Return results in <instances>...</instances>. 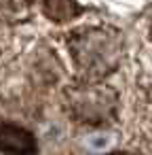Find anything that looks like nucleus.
I'll use <instances>...</instances> for the list:
<instances>
[{"instance_id": "7", "label": "nucleus", "mask_w": 152, "mask_h": 155, "mask_svg": "<svg viewBox=\"0 0 152 155\" xmlns=\"http://www.w3.org/2000/svg\"><path fill=\"white\" fill-rule=\"evenodd\" d=\"M146 34H148V41L152 43V19L148 21V28H146Z\"/></svg>"}, {"instance_id": "1", "label": "nucleus", "mask_w": 152, "mask_h": 155, "mask_svg": "<svg viewBox=\"0 0 152 155\" xmlns=\"http://www.w3.org/2000/svg\"><path fill=\"white\" fill-rule=\"evenodd\" d=\"M66 49L74 66V81L106 83L125 55V36L108 24L80 26L66 34Z\"/></svg>"}, {"instance_id": "5", "label": "nucleus", "mask_w": 152, "mask_h": 155, "mask_svg": "<svg viewBox=\"0 0 152 155\" xmlns=\"http://www.w3.org/2000/svg\"><path fill=\"white\" fill-rule=\"evenodd\" d=\"M32 13V5L26 2H0V21L7 24H17L28 19Z\"/></svg>"}, {"instance_id": "2", "label": "nucleus", "mask_w": 152, "mask_h": 155, "mask_svg": "<svg viewBox=\"0 0 152 155\" xmlns=\"http://www.w3.org/2000/svg\"><path fill=\"white\" fill-rule=\"evenodd\" d=\"M64 102L68 115L74 121L93 127L114 123L120 108V96L108 83L72 81L64 89Z\"/></svg>"}, {"instance_id": "6", "label": "nucleus", "mask_w": 152, "mask_h": 155, "mask_svg": "<svg viewBox=\"0 0 152 155\" xmlns=\"http://www.w3.org/2000/svg\"><path fill=\"white\" fill-rule=\"evenodd\" d=\"M108 155H141V153H133V151H110Z\"/></svg>"}, {"instance_id": "4", "label": "nucleus", "mask_w": 152, "mask_h": 155, "mask_svg": "<svg viewBox=\"0 0 152 155\" xmlns=\"http://www.w3.org/2000/svg\"><path fill=\"white\" fill-rule=\"evenodd\" d=\"M40 11L45 13L47 19L66 24V21H72L74 17H78L82 13V7L78 2H72V0H49V2L40 5Z\"/></svg>"}, {"instance_id": "3", "label": "nucleus", "mask_w": 152, "mask_h": 155, "mask_svg": "<svg viewBox=\"0 0 152 155\" xmlns=\"http://www.w3.org/2000/svg\"><path fill=\"white\" fill-rule=\"evenodd\" d=\"M0 153L5 155H36V136L17 123H0Z\"/></svg>"}]
</instances>
